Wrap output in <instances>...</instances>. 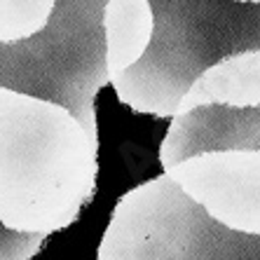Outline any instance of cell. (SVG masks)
<instances>
[{
    "mask_svg": "<svg viewBox=\"0 0 260 260\" xmlns=\"http://www.w3.org/2000/svg\"><path fill=\"white\" fill-rule=\"evenodd\" d=\"M99 139L68 108L0 87V260H30L96 190Z\"/></svg>",
    "mask_w": 260,
    "mask_h": 260,
    "instance_id": "cell-1",
    "label": "cell"
},
{
    "mask_svg": "<svg viewBox=\"0 0 260 260\" xmlns=\"http://www.w3.org/2000/svg\"><path fill=\"white\" fill-rule=\"evenodd\" d=\"M155 33L145 56L110 80L134 113L176 117L190 87L228 56L260 49V3L150 0Z\"/></svg>",
    "mask_w": 260,
    "mask_h": 260,
    "instance_id": "cell-2",
    "label": "cell"
},
{
    "mask_svg": "<svg viewBox=\"0 0 260 260\" xmlns=\"http://www.w3.org/2000/svg\"><path fill=\"white\" fill-rule=\"evenodd\" d=\"M103 12L106 0H59L43 33L0 43V87L59 103L99 139L94 99L110 82Z\"/></svg>",
    "mask_w": 260,
    "mask_h": 260,
    "instance_id": "cell-3",
    "label": "cell"
},
{
    "mask_svg": "<svg viewBox=\"0 0 260 260\" xmlns=\"http://www.w3.org/2000/svg\"><path fill=\"white\" fill-rule=\"evenodd\" d=\"M96 260H260V235L220 225L162 174L120 197Z\"/></svg>",
    "mask_w": 260,
    "mask_h": 260,
    "instance_id": "cell-4",
    "label": "cell"
},
{
    "mask_svg": "<svg viewBox=\"0 0 260 260\" xmlns=\"http://www.w3.org/2000/svg\"><path fill=\"white\" fill-rule=\"evenodd\" d=\"M164 174L220 225L260 235V150L202 152Z\"/></svg>",
    "mask_w": 260,
    "mask_h": 260,
    "instance_id": "cell-5",
    "label": "cell"
},
{
    "mask_svg": "<svg viewBox=\"0 0 260 260\" xmlns=\"http://www.w3.org/2000/svg\"><path fill=\"white\" fill-rule=\"evenodd\" d=\"M260 150V106H202L176 115L159 148L164 171L202 152Z\"/></svg>",
    "mask_w": 260,
    "mask_h": 260,
    "instance_id": "cell-6",
    "label": "cell"
},
{
    "mask_svg": "<svg viewBox=\"0 0 260 260\" xmlns=\"http://www.w3.org/2000/svg\"><path fill=\"white\" fill-rule=\"evenodd\" d=\"M202 106L258 108L260 106V49L228 56L202 75L178 106L185 115Z\"/></svg>",
    "mask_w": 260,
    "mask_h": 260,
    "instance_id": "cell-7",
    "label": "cell"
},
{
    "mask_svg": "<svg viewBox=\"0 0 260 260\" xmlns=\"http://www.w3.org/2000/svg\"><path fill=\"white\" fill-rule=\"evenodd\" d=\"M106 68L110 80L136 66L145 56L155 33L150 0H106Z\"/></svg>",
    "mask_w": 260,
    "mask_h": 260,
    "instance_id": "cell-8",
    "label": "cell"
},
{
    "mask_svg": "<svg viewBox=\"0 0 260 260\" xmlns=\"http://www.w3.org/2000/svg\"><path fill=\"white\" fill-rule=\"evenodd\" d=\"M59 0H0V43H17L43 33Z\"/></svg>",
    "mask_w": 260,
    "mask_h": 260,
    "instance_id": "cell-9",
    "label": "cell"
},
{
    "mask_svg": "<svg viewBox=\"0 0 260 260\" xmlns=\"http://www.w3.org/2000/svg\"><path fill=\"white\" fill-rule=\"evenodd\" d=\"M237 3H260V0H237Z\"/></svg>",
    "mask_w": 260,
    "mask_h": 260,
    "instance_id": "cell-10",
    "label": "cell"
}]
</instances>
